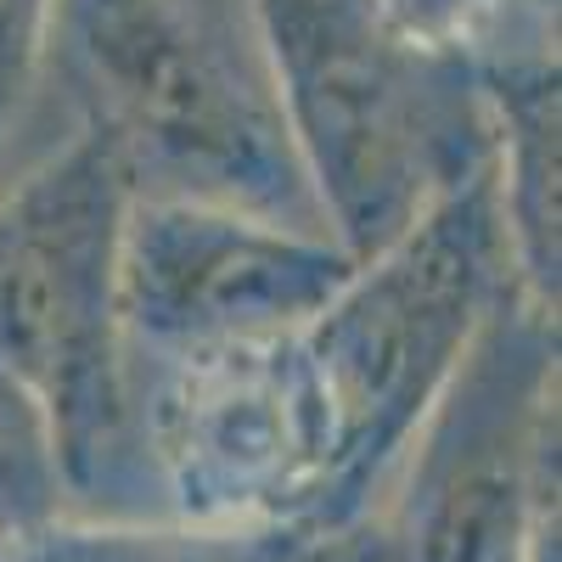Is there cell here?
<instances>
[{
  "label": "cell",
  "instance_id": "obj_2",
  "mask_svg": "<svg viewBox=\"0 0 562 562\" xmlns=\"http://www.w3.org/2000/svg\"><path fill=\"white\" fill-rule=\"evenodd\" d=\"M501 265L506 220L484 164L389 248L360 259L299 333V371L321 434V518L360 495L439 411L490 326Z\"/></svg>",
  "mask_w": 562,
  "mask_h": 562
},
{
  "label": "cell",
  "instance_id": "obj_6",
  "mask_svg": "<svg viewBox=\"0 0 562 562\" xmlns=\"http://www.w3.org/2000/svg\"><path fill=\"white\" fill-rule=\"evenodd\" d=\"M140 416L186 518L237 524L276 506H315L321 434L299 338L175 355Z\"/></svg>",
  "mask_w": 562,
  "mask_h": 562
},
{
  "label": "cell",
  "instance_id": "obj_1",
  "mask_svg": "<svg viewBox=\"0 0 562 562\" xmlns=\"http://www.w3.org/2000/svg\"><path fill=\"white\" fill-rule=\"evenodd\" d=\"M52 45L135 198L326 231L254 0H57Z\"/></svg>",
  "mask_w": 562,
  "mask_h": 562
},
{
  "label": "cell",
  "instance_id": "obj_4",
  "mask_svg": "<svg viewBox=\"0 0 562 562\" xmlns=\"http://www.w3.org/2000/svg\"><path fill=\"white\" fill-rule=\"evenodd\" d=\"M130 203L97 135L0 198V383L40 411L68 495L113 479L135 411L119 293Z\"/></svg>",
  "mask_w": 562,
  "mask_h": 562
},
{
  "label": "cell",
  "instance_id": "obj_11",
  "mask_svg": "<svg viewBox=\"0 0 562 562\" xmlns=\"http://www.w3.org/2000/svg\"><path fill=\"white\" fill-rule=\"evenodd\" d=\"M52 7L57 0H0V147H7L45 63V45H52Z\"/></svg>",
  "mask_w": 562,
  "mask_h": 562
},
{
  "label": "cell",
  "instance_id": "obj_5",
  "mask_svg": "<svg viewBox=\"0 0 562 562\" xmlns=\"http://www.w3.org/2000/svg\"><path fill=\"white\" fill-rule=\"evenodd\" d=\"M355 265L326 231L214 203L135 198L119 254L130 349L175 360L288 344L333 304Z\"/></svg>",
  "mask_w": 562,
  "mask_h": 562
},
{
  "label": "cell",
  "instance_id": "obj_3",
  "mask_svg": "<svg viewBox=\"0 0 562 562\" xmlns=\"http://www.w3.org/2000/svg\"><path fill=\"white\" fill-rule=\"evenodd\" d=\"M254 18L321 225L355 259L490 164L445 57L416 52L383 0H254Z\"/></svg>",
  "mask_w": 562,
  "mask_h": 562
},
{
  "label": "cell",
  "instance_id": "obj_9",
  "mask_svg": "<svg viewBox=\"0 0 562 562\" xmlns=\"http://www.w3.org/2000/svg\"><path fill=\"white\" fill-rule=\"evenodd\" d=\"M23 562H299L293 535L248 529H45Z\"/></svg>",
  "mask_w": 562,
  "mask_h": 562
},
{
  "label": "cell",
  "instance_id": "obj_10",
  "mask_svg": "<svg viewBox=\"0 0 562 562\" xmlns=\"http://www.w3.org/2000/svg\"><path fill=\"white\" fill-rule=\"evenodd\" d=\"M63 473L40 411L0 383V546H34L45 529H57L63 512Z\"/></svg>",
  "mask_w": 562,
  "mask_h": 562
},
{
  "label": "cell",
  "instance_id": "obj_8",
  "mask_svg": "<svg viewBox=\"0 0 562 562\" xmlns=\"http://www.w3.org/2000/svg\"><path fill=\"white\" fill-rule=\"evenodd\" d=\"M501 153L490 158L506 243L540 299L557 293V74L546 63L512 68L490 90Z\"/></svg>",
  "mask_w": 562,
  "mask_h": 562
},
{
  "label": "cell",
  "instance_id": "obj_7",
  "mask_svg": "<svg viewBox=\"0 0 562 562\" xmlns=\"http://www.w3.org/2000/svg\"><path fill=\"white\" fill-rule=\"evenodd\" d=\"M546 366L512 371L479 338L416 479V524L400 562H529L546 518Z\"/></svg>",
  "mask_w": 562,
  "mask_h": 562
}]
</instances>
